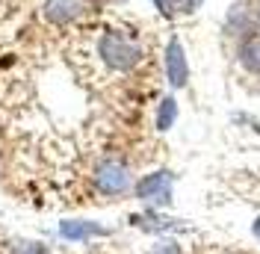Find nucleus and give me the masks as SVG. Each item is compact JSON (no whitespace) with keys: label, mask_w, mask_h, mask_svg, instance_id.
Wrapping results in <instances>:
<instances>
[{"label":"nucleus","mask_w":260,"mask_h":254,"mask_svg":"<svg viewBox=\"0 0 260 254\" xmlns=\"http://www.w3.org/2000/svg\"><path fill=\"white\" fill-rule=\"evenodd\" d=\"M151 254H180V248H178V242H160V245H154Z\"/></svg>","instance_id":"nucleus-11"},{"label":"nucleus","mask_w":260,"mask_h":254,"mask_svg":"<svg viewBox=\"0 0 260 254\" xmlns=\"http://www.w3.org/2000/svg\"><path fill=\"white\" fill-rule=\"evenodd\" d=\"M198 6H201V0H186V3H183V12H195Z\"/></svg>","instance_id":"nucleus-12"},{"label":"nucleus","mask_w":260,"mask_h":254,"mask_svg":"<svg viewBox=\"0 0 260 254\" xmlns=\"http://www.w3.org/2000/svg\"><path fill=\"white\" fill-rule=\"evenodd\" d=\"M175 118H178V101H175L172 95H166L160 101V107H157V130L166 133L169 127L175 124Z\"/></svg>","instance_id":"nucleus-8"},{"label":"nucleus","mask_w":260,"mask_h":254,"mask_svg":"<svg viewBox=\"0 0 260 254\" xmlns=\"http://www.w3.org/2000/svg\"><path fill=\"white\" fill-rule=\"evenodd\" d=\"M92 180H95V189L101 192V195H110V198L124 195L127 189H133L130 166H127V163H121V160H113V157L98 163Z\"/></svg>","instance_id":"nucleus-2"},{"label":"nucleus","mask_w":260,"mask_h":254,"mask_svg":"<svg viewBox=\"0 0 260 254\" xmlns=\"http://www.w3.org/2000/svg\"><path fill=\"white\" fill-rule=\"evenodd\" d=\"M162 68H166V80H169L172 89H183L189 83V62H186V50H183L178 36H172L169 45H166Z\"/></svg>","instance_id":"nucleus-4"},{"label":"nucleus","mask_w":260,"mask_h":254,"mask_svg":"<svg viewBox=\"0 0 260 254\" xmlns=\"http://www.w3.org/2000/svg\"><path fill=\"white\" fill-rule=\"evenodd\" d=\"M89 12V0H45L42 15L53 27H68Z\"/></svg>","instance_id":"nucleus-5"},{"label":"nucleus","mask_w":260,"mask_h":254,"mask_svg":"<svg viewBox=\"0 0 260 254\" xmlns=\"http://www.w3.org/2000/svg\"><path fill=\"white\" fill-rule=\"evenodd\" d=\"M240 62L251 74H260V33H248L240 45Z\"/></svg>","instance_id":"nucleus-7"},{"label":"nucleus","mask_w":260,"mask_h":254,"mask_svg":"<svg viewBox=\"0 0 260 254\" xmlns=\"http://www.w3.org/2000/svg\"><path fill=\"white\" fill-rule=\"evenodd\" d=\"M251 234H254V239L260 242V216L254 219V225H251Z\"/></svg>","instance_id":"nucleus-13"},{"label":"nucleus","mask_w":260,"mask_h":254,"mask_svg":"<svg viewBox=\"0 0 260 254\" xmlns=\"http://www.w3.org/2000/svg\"><path fill=\"white\" fill-rule=\"evenodd\" d=\"M257 21H260V9H257Z\"/></svg>","instance_id":"nucleus-14"},{"label":"nucleus","mask_w":260,"mask_h":254,"mask_svg":"<svg viewBox=\"0 0 260 254\" xmlns=\"http://www.w3.org/2000/svg\"><path fill=\"white\" fill-rule=\"evenodd\" d=\"M98 56L110 71L124 74V71H133L142 62V45L121 30H107L98 39Z\"/></svg>","instance_id":"nucleus-1"},{"label":"nucleus","mask_w":260,"mask_h":254,"mask_svg":"<svg viewBox=\"0 0 260 254\" xmlns=\"http://www.w3.org/2000/svg\"><path fill=\"white\" fill-rule=\"evenodd\" d=\"M172 186H175V175L172 172H151V175H142L136 183H133V192H136V198L142 201V204L154 207V210H160V207H169L172 204Z\"/></svg>","instance_id":"nucleus-3"},{"label":"nucleus","mask_w":260,"mask_h":254,"mask_svg":"<svg viewBox=\"0 0 260 254\" xmlns=\"http://www.w3.org/2000/svg\"><path fill=\"white\" fill-rule=\"evenodd\" d=\"M110 231L98 222H86V219H65L59 222V237L68 239V242H83V239L92 237H107Z\"/></svg>","instance_id":"nucleus-6"},{"label":"nucleus","mask_w":260,"mask_h":254,"mask_svg":"<svg viewBox=\"0 0 260 254\" xmlns=\"http://www.w3.org/2000/svg\"><path fill=\"white\" fill-rule=\"evenodd\" d=\"M9 254H53V251L45 242H36V239H15Z\"/></svg>","instance_id":"nucleus-9"},{"label":"nucleus","mask_w":260,"mask_h":254,"mask_svg":"<svg viewBox=\"0 0 260 254\" xmlns=\"http://www.w3.org/2000/svg\"><path fill=\"white\" fill-rule=\"evenodd\" d=\"M151 3L157 6V12L162 18H175V12H178V3L175 0H151Z\"/></svg>","instance_id":"nucleus-10"}]
</instances>
